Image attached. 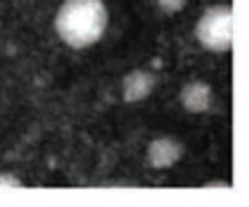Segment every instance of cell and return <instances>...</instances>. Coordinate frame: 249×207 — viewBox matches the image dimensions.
<instances>
[{"instance_id": "cell-4", "label": "cell", "mask_w": 249, "mask_h": 207, "mask_svg": "<svg viewBox=\"0 0 249 207\" xmlns=\"http://www.w3.org/2000/svg\"><path fill=\"white\" fill-rule=\"evenodd\" d=\"M157 85V79L151 72L133 70L123 79V97L125 103H138L145 100Z\"/></svg>"}, {"instance_id": "cell-5", "label": "cell", "mask_w": 249, "mask_h": 207, "mask_svg": "<svg viewBox=\"0 0 249 207\" xmlns=\"http://www.w3.org/2000/svg\"><path fill=\"white\" fill-rule=\"evenodd\" d=\"M179 100L190 113H205L212 104V88L206 82L194 81L182 86Z\"/></svg>"}, {"instance_id": "cell-6", "label": "cell", "mask_w": 249, "mask_h": 207, "mask_svg": "<svg viewBox=\"0 0 249 207\" xmlns=\"http://www.w3.org/2000/svg\"><path fill=\"white\" fill-rule=\"evenodd\" d=\"M188 3V0H157V6L161 12L167 15H173L182 11Z\"/></svg>"}, {"instance_id": "cell-1", "label": "cell", "mask_w": 249, "mask_h": 207, "mask_svg": "<svg viewBox=\"0 0 249 207\" xmlns=\"http://www.w3.org/2000/svg\"><path fill=\"white\" fill-rule=\"evenodd\" d=\"M109 22L103 0H64L55 15L58 37L73 50H85L97 43Z\"/></svg>"}, {"instance_id": "cell-2", "label": "cell", "mask_w": 249, "mask_h": 207, "mask_svg": "<svg viewBox=\"0 0 249 207\" xmlns=\"http://www.w3.org/2000/svg\"><path fill=\"white\" fill-rule=\"evenodd\" d=\"M234 17L229 5L208 8L196 24V37L203 48L212 52H227L233 45Z\"/></svg>"}, {"instance_id": "cell-3", "label": "cell", "mask_w": 249, "mask_h": 207, "mask_svg": "<svg viewBox=\"0 0 249 207\" xmlns=\"http://www.w3.org/2000/svg\"><path fill=\"white\" fill-rule=\"evenodd\" d=\"M185 149L184 145L173 137L164 136L152 140L146 151V158L151 167L157 170H164L173 167L182 158Z\"/></svg>"}, {"instance_id": "cell-7", "label": "cell", "mask_w": 249, "mask_h": 207, "mask_svg": "<svg viewBox=\"0 0 249 207\" xmlns=\"http://www.w3.org/2000/svg\"><path fill=\"white\" fill-rule=\"evenodd\" d=\"M21 187L19 179H17L12 174H6V173H0V188H18Z\"/></svg>"}]
</instances>
